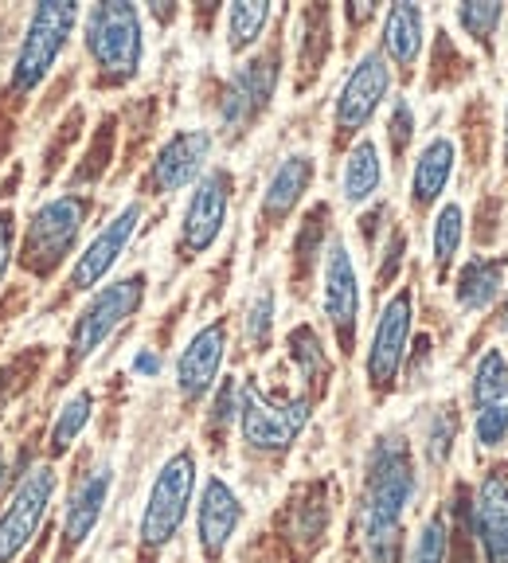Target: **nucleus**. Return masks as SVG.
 I'll list each match as a JSON object with an SVG mask.
<instances>
[{"instance_id": "obj_1", "label": "nucleus", "mask_w": 508, "mask_h": 563, "mask_svg": "<svg viewBox=\"0 0 508 563\" xmlns=\"http://www.w3.org/2000/svg\"><path fill=\"white\" fill-rule=\"evenodd\" d=\"M411 497V450L399 439H379L368 462V485H364V560L368 563H399Z\"/></svg>"}, {"instance_id": "obj_2", "label": "nucleus", "mask_w": 508, "mask_h": 563, "mask_svg": "<svg viewBox=\"0 0 508 563\" xmlns=\"http://www.w3.org/2000/svg\"><path fill=\"white\" fill-rule=\"evenodd\" d=\"M87 52L98 63L106 82H125L141 67V16L125 0L95 4L87 16Z\"/></svg>"}, {"instance_id": "obj_3", "label": "nucleus", "mask_w": 508, "mask_h": 563, "mask_svg": "<svg viewBox=\"0 0 508 563\" xmlns=\"http://www.w3.org/2000/svg\"><path fill=\"white\" fill-rule=\"evenodd\" d=\"M82 223H87V200L82 196H55V200H47L32 216V223H27L20 263L32 274H40V278H47L75 251Z\"/></svg>"}, {"instance_id": "obj_4", "label": "nucleus", "mask_w": 508, "mask_h": 563, "mask_svg": "<svg viewBox=\"0 0 508 563\" xmlns=\"http://www.w3.org/2000/svg\"><path fill=\"white\" fill-rule=\"evenodd\" d=\"M79 20V9L67 4V0H55V4H35L32 20H27L24 44L16 52V67H12V90L27 95L32 87L44 82V75L55 67L59 52L67 47V35Z\"/></svg>"}, {"instance_id": "obj_5", "label": "nucleus", "mask_w": 508, "mask_h": 563, "mask_svg": "<svg viewBox=\"0 0 508 563\" xmlns=\"http://www.w3.org/2000/svg\"><path fill=\"white\" fill-rule=\"evenodd\" d=\"M192 485L196 457L188 450H180L161 466L157 482L150 489V505H145V517H141V544L165 548L176 537V528L185 525L188 501H192Z\"/></svg>"}, {"instance_id": "obj_6", "label": "nucleus", "mask_w": 508, "mask_h": 563, "mask_svg": "<svg viewBox=\"0 0 508 563\" xmlns=\"http://www.w3.org/2000/svg\"><path fill=\"white\" fill-rule=\"evenodd\" d=\"M145 298V274H130V278L114 282V286H106L90 298V306L79 313L75 329H70V344H67V361L70 364H82L106 336L114 333L122 325L125 317H133V309L141 306Z\"/></svg>"}, {"instance_id": "obj_7", "label": "nucleus", "mask_w": 508, "mask_h": 563, "mask_svg": "<svg viewBox=\"0 0 508 563\" xmlns=\"http://www.w3.org/2000/svg\"><path fill=\"white\" fill-rule=\"evenodd\" d=\"M239 419H243V434L251 446L258 450H281L298 439L301 427L309 422V399H270L263 396L258 384H246L239 391Z\"/></svg>"}, {"instance_id": "obj_8", "label": "nucleus", "mask_w": 508, "mask_h": 563, "mask_svg": "<svg viewBox=\"0 0 508 563\" xmlns=\"http://www.w3.org/2000/svg\"><path fill=\"white\" fill-rule=\"evenodd\" d=\"M55 493V470L40 466L16 485V497L9 501V509L0 512V563H12L27 544H32L35 528L44 520L47 505Z\"/></svg>"}, {"instance_id": "obj_9", "label": "nucleus", "mask_w": 508, "mask_h": 563, "mask_svg": "<svg viewBox=\"0 0 508 563\" xmlns=\"http://www.w3.org/2000/svg\"><path fill=\"white\" fill-rule=\"evenodd\" d=\"M278 87V55H258L246 67L235 70V79L228 82L220 98V122L223 130L239 133L263 114Z\"/></svg>"}, {"instance_id": "obj_10", "label": "nucleus", "mask_w": 508, "mask_h": 563, "mask_svg": "<svg viewBox=\"0 0 508 563\" xmlns=\"http://www.w3.org/2000/svg\"><path fill=\"white\" fill-rule=\"evenodd\" d=\"M387 87H391V70H387L384 55L368 52L352 67L349 82H344L341 98H336V133L352 137V133L364 130L379 110V102L387 98Z\"/></svg>"}, {"instance_id": "obj_11", "label": "nucleus", "mask_w": 508, "mask_h": 563, "mask_svg": "<svg viewBox=\"0 0 508 563\" xmlns=\"http://www.w3.org/2000/svg\"><path fill=\"white\" fill-rule=\"evenodd\" d=\"M228 203H231V176L223 168L208 173L196 185L192 200L185 208V223H180V246L188 255H203L216 239H220L223 223H228Z\"/></svg>"}, {"instance_id": "obj_12", "label": "nucleus", "mask_w": 508, "mask_h": 563, "mask_svg": "<svg viewBox=\"0 0 508 563\" xmlns=\"http://www.w3.org/2000/svg\"><path fill=\"white\" fill-rule=\"evenodd\" d=\"M407 341H411V294L404 290L387 301L368 349V379L376 391H387L395 384V376L404 368Z\"/></svg>"}, {"instance_id": "obj_13", "label": "nucleus", "mask_w": 508, "mask_h": 563, "mask_svg": "<svg viewBox=\"0 0 508 563\" xmlns=\"http://www.w3.org/2000/svg\"><path fill=\"white\" fill-rule=\"evenodd\" d=\"M324 313H329L336 336H341V349L349 352L352 341H356L360 286H356V271H352V258L341 239H333V243H329V255H324Z\"/></svg>"}, {"instance_id": "obj_14", "label": "nucleus", "mask_w": 508, "mask_h": 563, "mask_svg": "<svg viewBox=\"0 0 508 563\" xmlns=\"http://www.w3.org/2000/svg\"><path fill=\"white\" fill-rule=\"evenodd\" d=\"M208 153H211V133L208 130L176 133L165 150L157 153V161H153L150 188H157V192H176V188L192 185L196 176L203 173Z\"/></svg>"}, {"instance_id": "obj_15", "label": "nucleus", "mask_w": 508, "mask_h": 563, "mask_svg": "<svg viewBox=\"0 0 508 563\" xmlns=\"http://www.w3.org/2000/svg\"><path fill=\"white\" fill-rule=\"evenodd\" d=\"M137 220H141V203H130L114 223H106V228L98 231V239L82 251L75 271H70V286H75V290H90V286H98V282L110 274V266L118 263V255H122L125 243H130Z\"/></svg>"}, {"instance_id": "obj_16", "label": "nucleus", "mask_w": 508, "mask_h": 563, "mask_svg": "<svg viewBox=\"0 0 508 563\" xmlns=\"http://www.w3.org/2000/svg\"><path fill=\"white\" fill-rule=\"evenodd\" d=\"M223 349H228V329L223 321L200 329V333L188 341V349L180 352V364H176V384H180V396L185 399H200L216 376H220L223 364Z\"/></svg>"}, {"instance_id": "obj_17", "label": "nucleus", "mask_w": 508, "mask_h": 563, "mask_svg": "<svg viewBox=\"0 0 508 563\" xmlns=\"http://www.w3.org/2000/svg\"><path fill=\"white\" fill-rule=\"evenodd\" d=\"M239 520H243L239 497L220 477H211V482L203 485V501H200V548L208 560H220L231 532L239 528Z\"/></svg>"}, {"instance_id": "obj_18", "label": "nucleus", "mask_w": 508, "mask_h": 563, "mask_svg": "<svg viewBox=\"0 0 508 563\" xmlns=\"http://www.w3.org/2000/svg\"><path fill=\"white\" fill-rule=\"evenodd\" d=\"M477 537L485 560L508 563V477L489 474L477 489Z\"/></svg>"}, {"instance_id": "obj_19", "label": "nucleus", "mask_w": 508, "mask_h": 563, "mask_svg": "<svg viewBox=\"0 0 508 563\" xmlns=\"http://www.w3.org/2000/svg\"><path fill=\"white\" fill-rule=\"evenodd\" d=\"M110 482H114V470L98 466V470H90L79 485H75V493H70V509H67V525H63V540H67V548H79L82 540L90 537V528H95L98 517H102Z\"/></svg>"}, {"instance_id": "obj_20", "label": "nucleus", "mask_w": 508, "mask_h": 563, "mask_svg": "<svg viewBox=\"0 0 508 563\" xmlns=\"http://www.w3.org/2000/svg\"><path fill=\"white\" fill-rule=\"evenodd\" d=\"M313 185V157L306 153H294L278 165V173L270 176V185H266V196H263V220L278 223L286 220L289 211L298 208V200L309 192Z\"/></svg>"}, {"instance_id": "obj_21", "label": "nucleus", "mask_w": 508, "mask_h": 563, "mask_svg": "<svg viewBox=\"0 0 508 563\" xmlns=\"http://www.w3.org/2000/svg\"><path fill=\"white\" fill-rule=\"evenodd\" d=\"M450 173H454V145H450L446 137H434L422 150L419 165H415V180H411V192H415V203L419 208H427V203H434L442 196V188H446Z\"/></svg>"}, {"instance_id": "obj_22", "label": "nucleus", "mask_w": 508, "mask_h": 563, "mask_svg": "<svg viewBox=\"0 0 508 563\" xmlns=\"http://www.w3.org/2000/svg\"><path fill=\"white\" fill-rule=\"evenodd\" d=\"M384 47L395 67H411L422 52V12L415 4H391L384 24Z\"/></svg>"}, {"instance_id": "obj_23", "label": "nucleus", "mask_w": 508, "mask_h": 563, "mask_svg": "<svg viewBox=\"0 0 508 563\" xmlns=\"http://www.w3.org/2000/svg\"><path fill=\"white\" fill-rule=\"evenodd\" d=\"M505 278V258H470L457 274V306L485 309L500 290Z\"/></svg>"}, {"instance_id": "obj_24", "label": "nucleus", "mask_w": 508, "mask_h": 563, "mask_svg": "<svg viewBox=\"0 0 508 563\" xmlns=\"http://www.w3.org/2000/svg\"><path fill=\"white\" fill-rule=\"evenodd\" d=\"M376 188H379V153H376V145L364 137L352 145L349 161H344V196H349L352 203H364Z\"/></svg>"}, {"instance_id": "obj_25", "label": "nucleus", "mask_w": 508, "mask_h": 563, "mask_svg": "<svg viewBox=\"0 0 508 563\" xmlns=\"http://www.w3.org/2000/svg\"><path fill=\"white\" fill-rule=\"evenodd\" d=\"M266 20H270V4L266 0H239L228 12V44L231 52H246V47L263 35Z\"/></svg>"}, {"instance_id": "obj_26", "label": "nucleus", "mask_w": 508, "mask_h": 563, "mask_svg": "<svg viewBox=\"0 0 508 563\" xmlns=\"http://www.w3.org/2000/svg\"><path fill=\"white\" fill-rule=\"evenodd\" d=\"M90 411H95V396L90 391H79V396H70L59 407V419L52 427V454H67L70 442L79 439L82 427L90 422Z\"/></svg>"}, {"instance_id": "obj_27", "label": "nucleus", "mask_w": 508, "mask_h": 563, "mask_svg": "<svg viewBox=\"0 0 508 563\" xmlns=\"http://www.w3.org/2000/svg\"><path fill=\"white\" fill-rule=\"evenodd\" d=\"M508 396V361L505 352L493 349L482 356L477 364V379H474V404L477 407H497Z\"/></svg>"}, {"instance_id": "obj_28", "label": "nucleus", "mask_w": 508, "mask_h": 563, "mask_svg": "<svg viewBox=\"0 0 508 563\" xmlns=\"http://www.w3.org/2000/svg\"><path fill=\"white\" fill-rule=\"evenodd\" d=\"M462 235H465V223H462V208L457 203H446L439 211V220H434V263L446 271L454 263L457 246H462Z\"/></svg>"}, {"instance_id": "obj_29", "label": "nucleus", "mask_w": 508, "mask_h": 563, "mask_svg": "<svg viewBox=\"0 0 508 563\" xmlns=\"http://www.w3.org/2000/svg\"><path fill=\"white\" fill-rule=\"evenodd\" d=\"M446 552H450L446 517H430L427 525H422L419 540H415L411 563H446Z\"/></svg>"}, {"instance_id": "obj_30", "label": "nucleus", "mask_w": 508, "mask_h": 563, "mask_svg": "<svg viewBox=\"0 0 508 563\" xmlns=\"http://www.w3.org/2000/svg\"><path fill=\"white\" fill-rule=\"evenodd\" d=\"M500 16H505V9H500V4H493V0H474V4H462V9H457L462 27L474 35V40H482V44H489V40H493Z\"/></svg>"}, {"instance_id": "obj_31", "label": "nucleus", "mask_w": 508, "mask_h": 563, "mask_svg": "<svg viewBox=\"0 0 508 563\" xmlns=\"http://www.w3.org/2000/svg\"><path fill=\"white\" fill-rule=\"evenodd\" d=\"M289 349H294V361L301 364V372H306V379H317L324 372V352H321V341H317L313 329H294L289 333Z\"/></svg>"}, {"instance_id": "obj_32", "label": "nucleus", "mask_w": 508, "mask_h": 563, "mask_svg": "<svg viewBox=\"0 0 508 563\" xmlns=\"http://www.w3.org/2000/svg\"><path fill=\"white\" fill-rule=\"evenodd\" d=\"M270 325H274V294L263 290L251 301V309H246V341L254 349H263L270 341Z\"/></svg>"}, {"instance_id": "obj_33", "label": "nucleus", "mask_w": 508, "mask_h": 563, "mask_svg": "<svg viewBox=\"0 0 508 563\" xmlns=\"http://www.w3.org/2000/svg\"><path fill=\"white\" fill-rule=\"evenodd\" d=\"M454 431H457V419L450 415V407L434 411V419H430V434H427V454H430V462H446L450 442H454Z\"/></svg>"}, {"instance_id": "obj_34", "label": "nucleus", "mask_w": 508, "mask_h": 563, "mask_svg": "<svg viewBox=\"0 0 508 563\" xmlns=\"http://www.w3.org/2000/svg\"><path fill=\"white\" fill-rule=\"evenodd\" d=\"M324 517H329V509H324L321 497L298 505V517H294V537H301L306 544H313V540L324 532Z\"/></svg>"}, {"instance_id": "obj_35", "label": "nucleus", "mask_w": 508, "mask_h": 563, "mask_svg": "<svg viewBox=\"0 0 508 563\" xmlns=\"http://www.w3.org/2000/svg\"><path fill=\"white\" fill-rule=\"evenodd\" d=\"M477 439H482L485 446H500V442L508 439V407L505 404L482 407V415H477Z\"/></svg>"}, {"instance_id": "obj_36", "label": "nucleus", "mask_w": 508, "mask_h": 563, "mask_svg": "<svg viewBox=\"0 0 508 563\" xmlns=\"http://www.w3.org/2000/svg\"><path fill=\"white\" fill-rule=\"evenodd\" d=\"M391 150L395 153H404L407 150V141H411V133H415V114H411V106L404 102V98H399V102H395V110H391Z\"/></svg>"}, {"instance_id": "obj_37", "label": "nucleus", "mask_w": 508, "mask_h": 563, "mask_svg": "<svg viewBox=\"0 0 508 563\" xmlns=\"http://www.w3.org/2000/svg\"><path fill=\"white\" fill-rule=\"evenodd\" d=\"M235 404H239V387L228 379V384L220 387V396H216V422H231V415H235Z\"/></svg>"}, {"instance_id": "obj_38", "label": "nucleus", "mask_w": 508, "mask_h": 563, "mask_svg": "<svg viewBox=\"0 0 508 563\" xmlns=\"http://www.w3.org/2000/svg\"><path fill=\"white\" fill-rule=\"evenodd\" d=\"M9 258H12V216L0 211V278L9 271Z\"/></svg>"}, {"instance_id": "obj_39", "label": "nucleus", "mask_w": 508, "mask_h": 563, "mask_svg": "<svg viewBox=\"0 0 508 563\" xmlns=\"http://www.w3.org/2000/svg\"><path fill=\"white\" fill-rule=\"evenodd\" d=\"M404 246H407V239L404 235H395L391 239V246H387V263H384V271H379V278H391L395 274V266H399V255H404Z\"/></svg>"}, {"instance_id": "obj_40", "label": "nucleus", "mask_w": 508, "mask_h": 563, "mask_svg": "<svg viewBox=\"0 0 508 563\" xmlns=\"http://www.w3.org/2000/svg\"><path fill=\"white\" fill-rule=\"evenodd\" d=\"M133 368H137L141 376H157V372H161V356H157V352H137Z\"/></svg>"}, {"instance_id": "obj_41", "label": "nucleus", "mask_w": 508, "mask_h": 563, "mask_svg": "<svg viewBox=\"0 0 508 563\" xmlns=\"http://www.w3.org/2000/svg\"><path fill=\"white\" fill-rule=\"evenodd\" d=\"M372 12H376V4H360V0H356V4H349V16L356 20V24H360V20H368Z\"/></svg>"}, {"instance_id": "obj_42", "label": "nucleus", "mask_w": 508, "mask_h": 563, "mask_svg": "<svg viewBox=\"0 0 508 563\" xmlns=\"http://www.w3.org/2000/svg\"><path fill=\"white\" fill-rule=\"evenodd\" d=\"M500 329L508 333V301H505V309H500Z\"/></svg>"}, {"instance_id": "obj_43", "label": "nucleus", "mask_w": 508, "mask_h": 563, "mask_svg": "<svg viewBox=\"0 0 508 563\" xmlns=\"http://www.w3.org/2000/svg\"><path fill=\"white\" fill-rule=\"evenodd\" d=\"M4 474H9V470H4V450H0V482H4Z\"/></svg>"}]
</instances>
